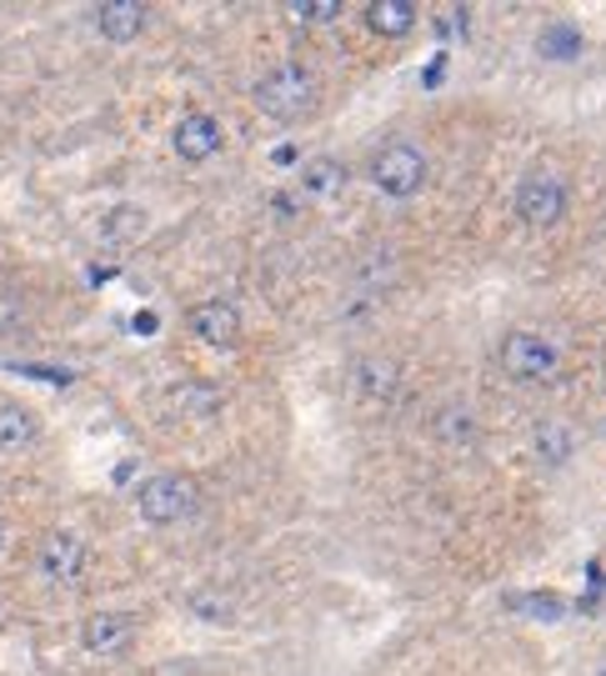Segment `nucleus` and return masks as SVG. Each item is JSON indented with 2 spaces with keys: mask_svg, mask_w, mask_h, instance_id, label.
<instances>
[{
  "mask_svg": "<svg viewBox=\"0 0 606 676\" xmlns=\"http://www.w3.org/2000/svg\"><path fill=\"white\" fill-rule=\"evenodd\" d=\"M256 106L271 120H301L316 106V75L301 60H281L256 81Z\"/></svg>",
  "mask_w": 606,
  "mask_h": 676,
  "instance_id": "1",
  "label": "nucleus"
},
{
  "mask_svg": "<svg viewBox=\"0 0 606 676\" xmlns=\"http://www.w3.org/2000/svg\"><path fill=\"white\" fill-rule=\"evenodd\" d=\"M512 206H516V215H522L526 225L547 231V225H557L561 215H567V206H571L567 176H561L557 166H532L522 180H516Z\"/></svg>",
  "mask_w": 606,
  "mask_h": 676,
  "instance_id": "2",
  "label": "nucleus"
},
{
  "mask_svg": "<svg viewBox=\"0 0 606 676\" xmlns=\"http://www.w3.org/2000/svg\"><path fill=\"white\" fill-rule=\"evenodd\" d=\"M371 180H376V190L406 201V196H417V190L427 186V155H421L411 141L381 145L376 161H371Z\"/></svg>",
  "mask_w": 606,
  "mask_h": 676,
  "instance_id": "3",
  "label": "nucleus"
},
{
  "mask_svg": "<svg viewBox=\"0 0 606 676\" xmlns=\"http://www.w3.org/2000/svg\"><path fill=\"white\" fill-rule=\"evenodd\" d=\"M497 357H501V371H506L512 381H551L561 366L557 346L536 331H506Z\"/></svg>",
  "mask_w": 606,
  "mask_h": 676,
  "instance_id": "4",
  "label": "nucleus"
},
{
  "mask_svg": "<svg viewBox=\"0 0 606 676\" xmlns=\"http://www.w3.org/2000/svg\"><path fill=\"white\" fill-rule=\"evenodd\" d=\"M190 506H196V487L180 481V476H151V481H141V491H136V511H141L151 526L180 522V516H190Z\"/></svg>",
  "mask_w": 606,
  "mask_h": 676,
  "instance_id": "5",
  "label": "nucleus"
},
{
  "mask_svg": "<svg viewBox=\"0 0 606 676\" xmlns=\"http://www.w3.org/2000/svg\"><path fill=\"white\" fill-rule=\"evenodd\" d=\"M186 326L201 336L206 346H215V351H231V346L241 341V311L231 306V301H196V306L186 311Z\"/></svg>",
  "mask_w": 606,
  "mask_h": 676,
  "instance_id": "6",
  "label": "nucleus"
},
{
  "mask_svg": "<svg viewBox=\"0 0 606 676\" xmlns=\"http://www.w3.org/2000/svg\"><path fill=\"white\" fill-rule=\"evenodd\" d=\"M221 120L206 116V110H190V116L176 120V131H171V145H176L180 161H190V166H201V161H211L215 151H221Z\"/></svg>",
  "mask_w": 606,
  "mask_h": 676,
  "instance_id": "7",
  "label": "nucleus"
},
{
  "mask_svg": "<svg viewBox=\"0 0 606 676\" xmlns=\"http://www.w3.org/2000/svg\"><path fill=\"white\" fill-rule=\"evenodd\" d=\"M40 567H46V576H56V582H81L85 567H91V551H85L81 536L50 532L46 541H40Z\"/></svg>",
  "mask_w": 606,
  "mask_h": 676,
  "instance_id": "8",
  "label": "nucleus"
},
{
  "mask_svg": "<svg viewBox=\"0 0 606 676\" xmlns=\"http://www.w3.org/2000/svg\"><path fill=\"white\" fill-rule=\"evenodd\" d=\"M95 25H101V36L106 40L126 46V40H136L145 31V5L141 0H106V5L95 11Z\"/></svg>",
  "mask_w": 606,
  "mask_h": 676,
  "instance_id": "9",
  "label": "nucleus"
},
{
  "mask_svg": "<svg viewBox=\"0 0 606 676\" xmlns=\"http://www.w3.org/2000/svg\"><path fill=\"white\" fill-rule=\"evenodd\" d=\"M131 631H136V617H126V611H95V617H85L81 641L91 652H120L131 641Z\"/></svg>",
  "mask_w": 606,
  "mask_h": 676,
  "instance_id": "10",
  "label": "nucleus"
},
{
  "mask_svg": "<svg viewBox=\"0 0 606 676\" xmlns=\"http://www.w3.org/2000/svg\"><path fill=\"white\" fill-rule=\"evenodd\" d=\"M301 190L316 196V201H331V196L346 190V166L331 161V155H311V161H301Z\"/></svg>",
  "mask_w": 606,
  "mask_h": 676,
  "instance_id": "11",
  "label": "nucleus"
},
{
  "mask_svg": "<svg viewBox=\"0 0 606 676\" xmlns=\"http://www.w3.org/2000/svg\"><path fill=\"white\" fill-rule=\"evenodd\" d=\"M357 381H361V396L366 401H392L396 386H401V366L392 357H366L357 366Z\"/></svg>",
  "mask_w": 606,
  "mask_h": 676,
  "instance_id": "12",
  "label": "nucleus"
},
{
  "mask_svg": "<svg viewBox=\"0 0 606 676\" xmlns=\"http://www.w3.org/2000/svg\"><path fill=\"white\" fill-rule=\"evenodd\" d=\"M366 25L386 40H401L406 31L417 25V5H411V0H376V5L366 11Z\"/></svg>",
  "mask_w": 606,
  "mask_h": 676,
  "instance_id": "13",
  "label": "nucleus"
},
{
  "mask_svg": "<svg viewBox=\"0 0 606 676\" xmlns=\"http://www.w3.org/2000/svg\"><path fill=\"white\" fill-rule=\"evenodd\" d=\"M36 436H40V427L25 406H0V451H25Z\"/></svg>",
  "mask_w": 606,
  "mask_h": 676,
  "instance_id": "14",
  "label": "nucleus"
},
{
  "mask_svg": "<svg viewBox=\"0 0 606 676\" xmlns=\"http://www.w3.org/2000/svg\"><path fill=\"white\" fill-rule=\"evenodd\" d=\"M436 436L446 441V446H471L476 441V416L466 401H446L436 416Z\"/></svg>",
  "mask_w": 606,
  "mask_h": 676,
  "instance_id": "15",
  "label": "nucleus"
},
{
  "mask_svg": "<svg viewBox=\"0 0 606 676\" xmlns=\"http://www.w3.org/2000/svg\"><path fill=\"white\" fill-rule=\"evenodd\" d=\"M582 31H576V25L571 21H557V25H547V31H541V36H536V50H541V56L547 60H571V56H582Z\"/></svg>",
  "mask_w": 606,
  "mask_h": 676,
  "instance_id": "16",
  "label": "nucleus"
},
{
  "mask_svg": "<svg viewBox=\"0 0 606 676\" xmlns=\"http://www.w3.org/2000/svg\"><path fill=\"white\" fill-rule=\"evenodd\" d=\"M571 446H576V436H571V427H557V421H547V427L536 431V456L551 466H561L571 456Z\"/></svg>",
  "mask_w": 606,
  "mask_h": 676,
  "instance_id": "17",
  "label": "nucleus"
},
{
  "mask_svg": "<svg viewBox=\"0 0 606 676\" xmlns=\"http://www.w3.org/2000/svg\"><path fill=\"white\" fill-rule=\"evenodd\" d=\"M176 401L186 406V411H196V416H211V411H221L226 396L215 392V386H206V381H186V386H176Z\"/></svg>",
  "mask_w": 606,
  "mask_h": 676,
  "instance_id": "18",
  "label": "nucleus"
},
{
  "mask_svg": "<svg viewBox=\"0 0 606 676\" xmlns=\"http://www.w3.org/2000/svg\"><path fill=\"white\" fill-rule=\"evenodd\" d=\"M285 15L296 25H331L336 15H341V0H291Z\"/></svg>",
  "mask_w": 606,
  "mask_h": 676,
  "instance_id": "19",
  "label": "nucleus"
},
{
  "mask_svg": "<svg viewBox=\"0 0 606 676\" xmlns=\"http://www.w3.org/2000/svg\"><path fill=\"white\" fill-rule=\"evenodd\" d=\"M441 75H446V56H431V66H427V75H421V81H427L431 91H436V85H441Z\"/></svg>",
  "mask_w": 606,
  "mask_h": 676,
  "instance_id": "20",
  "label": "nucleus"
},
{
  "mask_svg": "<svg viewBox=\"0 0 606 676\" xmlns=\"http://www.w3.org/2000/svg\"><path fill=\"white\" fill-rule=\"evenodd\" d=\"M271 166H296V145H276V151H271Z\"/></svg>",
  "mask_w": 606,
  "mask_h": 676,
  "instance_id": "21",
  "label": "nucleus"
},
{
  "mask_svg": "<svg viewBox=\"0 0 606 676\" xmlns=\"http://www.w3.org/2000/svg\"><path fill=\"white\" fill-rule=\"evenodd\" d=\"M131 331H141V336H151V331H155V316H151V311H145V316H136Z\"/></svg>",
  "mask_w": 606,
  "mask_h": 676,
  "instance_id": "22",
  "label": "nucleus"
}]
</instances>
